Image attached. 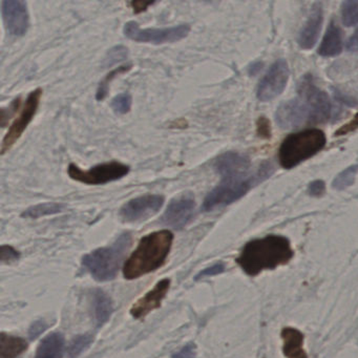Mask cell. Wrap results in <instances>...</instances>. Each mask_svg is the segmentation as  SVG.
Returning <instances> with one entry per match:
<instances>
[{
    "instance_id": "28",
    "label": "cell",
    "mask_w": 358,
    "mask_h": 358,
    "mask_svg": "<svg viewBox=\"0 0 358 358\" xmlns=\"http://www.w3.org/2000/svg\"><path fill=\"white\" fill-rule=\"evenodd\" d=\"M92 339H93V337L89 334L77 336L69 348V354H70L71 357H76L85 348L89 347L90 343H92Z\"/></svg>"
},
{
    "instance_id": "33",
    "label": "cell",
    "mask_w": 358,
    "mask_h": 358,
    "mask_svg": "<svg viewBox=\"0 0 358 358\" xmlns=\"http://www.w3.org/2000/svg\"><path fill=\"white\" fill-rule=\"evenodd\" d=\"M324 190H326L324 182L320 181V180L312 182L308 187V192L312 196H322L324 194Z\"/></svg>"
},
{
    "instance_id": "1",
    "label": "cell",
    "mask_w": 358,
    "mask_h": 358,
    "mask_svg": "<svg viewBox=\"0 0 358 358\" xmlns=\"http://www.w3.org/2000/svg\"><path fill=\"white\" fill-rule=\"evenodd\" d=\"M292 257L288 238L268 236L247 243L236 262L248 275L255 276L264 270L275 269L278 266L289 263Z\"/></svg>"
},
{
    "instance_id": "36",
    "label": "cell",
    "mask_w": 358,
    "mask_h": 358,
    "mask_svg": "<svg viewBox=\"0 0 358 358\" xmlns=\"http://www.w3.org/2000/svg\"><path fill=\"white\" fill-rule=\"evenodd\" d=\"M45 329H47V326H45L43 322H35L32 326V329L30 330L31 338H35V337L38 336Z\"/></svg>"
},
{
    "instance_id": "5",
    "label": "cell",
    "mask_w": 358,
    "mask_h": 358,
    "mask_svg": "<svg viewBox=\"0 0 358 358\" xmlns=\"http://www.w3.org/2000/svg\"><path fill=\"white\" fill-rule=\"evenodd\" d=\"M271 173V167L265 165L259 169L257 176L247 177V176H231L222 178V182L211 190L202 205L204 211H210L217 207L227 206L236 201L240 200L252 187L253 184L257 183V180L266 179Z\"/></svg>"
},
{
    "instance_id": "22",
    "label": "cell",
    "mask_w": 358,
    "mask_h": 358,
    "mask_svg": "<svg viewBox=\"0 0 358 358\" xmlns=\"http://www.w3.org/2000/svg\"><path fill=\"white\" fill-rule=\"evenodd\" d=\"M93 308L95 320L99 326L106 324L113 312L110 297L101 290H96L93 295Z\"/></svg>"
},
{
    "instance_id": "13",
    "label": "cell",
    "mask_w": 358,
    "mask_h": 358,
    "mask_svg": "<svg viewBox=\"0 0 358 358\" xmlns=\"http://www.w3.org/2000/svg\"><path fill=\"white\" fill-rule=\"evenodd\" d=\"M1 14L6 29L12 36H24L30 27L28 5L22 0H3Z\"/></svg>"
},
{
    "instance_id": "18",
    "label": "cell",
    "mask_w": 358,
    "mask_h": 358,
    "mask_svg": "<svg viewBox=\"0 0 358 358\" xmlns=\"http://www.w3.org/2000/svg\"><path fill=\"white\" fill-rule=\"evenodd\" d=\"M284 339V352L287 358H308L307 353L303 350V334L301 331L294 328H285L282 331Z\"/></svg>"
},
{
    "instance_id": "11",
    "label": "cell",
    "mask_w": 358,
    "mask_h": 358,
    "mask_svg": "<svg viewBox=\"0 0 358 358\" xmlns=\"http://www.w3.org/2000/svg\"><path fill=\"white\" fill-rule=\"evenodd\" d=\"M164 196L160 194H145L129 201L120 209L121 219L133 223L148 219L159 213L164 204Z\"/></svg>"
},
{
    "instance_id": "10",
    "label": "cell",
    "mask_w": 358,
    "mask_h": 358,
    "mask_svg": "<svg viewBox=\"0 0 358 358\" xmlns=\"http://www.w3.org/2000/svg\"><path fill=\"white\" fill-rule=\"evenodd\" d=\"M289 75L290 71L284 59L274 62L257 87V99L266 102L280 96L288 83Z\"/></svg>"
},
{
    "instance_id": "12",
    "label": "cell",
    "mask_w": 358,
    "mask_h": 358,
    "mask_svg": "<svg viewBox=\"0 0 358 358\" xmlns=\"http://www.w3.org/2000/svg\"><path fill=\"white\" fill-rule=\"evenodd\" d=\"M194 209L196 202L194 196L190 192H184L171 201L161 217V223L173 229H182L194 217Z\"/></svg>"
},
{
    "instance_id": "9",
    "label": "cell",
    "mask_w": 358,
    "mask_h": 358,
    "mask_svg": "<svg viewBox=\"0 0 358 358\" xmlns=\"http://www.w3.org/2000/svg\"><path fill=\"white\" fill-rule=\"evenodd\" d=\"M41 97H43V90L37 89L31 92L30 95L28 96L26 102H24V108H22L20 116L12 123L7 135L3 138V144H1V155H5L6 152H9L13 148L14 144L22 137L29 124L32 122L37 110H38Z\"/></svg>"
},
{
    "instance_id": "24",
    "label": "cell",
    "mask_w": 358,
    "mask_h": 358,
    "mask_svg": "<svg viewBox=\"0 0 358 358\" xmlns=\"http://www.w3.org/2000/svg\"><path fill=\"white\" fill-rule=\"evenodd\" d=\"M341 20L345 27L358 24V0H347L341 5Z\"/></svg>"
},
{
    "instance_id": "2",
    "label": "cell",
    "mask_w": 358,
    "mask_h": 358,
    "mask_svg": "<svg viewBox=\"0 0 358 358\" xmlns=\"http://www.w3.org/2000/svg\"><path fill=\"white\" fill-rule=\"evenodd\" d=\"M173 240V234L169 230L152 232L141 238L137 249L125 263L124 278L134 280L158 269L166 259Z\"/></svg>"
},
{
    "instance_id": "15",
    "label": "cell",
    "mask_w": 358,
    "mask_h": 358,
    "mask_svg": "<svg viewBox=\"0 0 358 358\" xmlns=\"http://www.w3.org/2000/svg\"><path fill=\"white\" fill-rule=\"evenodd\" d=\"M169 287H171V280L167 278L159 282L152 290L146 293L133 306L131 309V315L135 318H142L148 315L152 310L158 309L165 295L169 292Z\"/></svg>"
},
{
    "instance_id": "37",
    "label": "cell",
    "mask_w": 358,
    "mask_h": 358,
    "mask_svg": "<svg viewBox=\"0 0 358 358\" xmlns=\"http://www.w3.org/2000/svg\"><path fill=\"white\" fill-rule=\"evenodd\" d=\"M347 49L351 52L358 51V29L354 33L353 36L350 38L349 43L347 45Z\"/></svg>"
},
{
    "instance_id": "21",
    "label": "cell",
    "mask_w": 358,
    "mask_h": 358,
    "mask_svg": "<svg viewBox=\"0 0 358 358\" xmlns=\"http://www.w3.org/2000/svg\"><path fill=\"white\" fill-rule=\"evenodd\" d=\"M28 343L20 337L1 333L0 338V358H15L26 351Z\"/></svg>"
},
{
    "instance_id": "17",
    "label": "cell",
    "mask_w": 358,
    "mask_h": 358,
    "mask_svg": "<svg viewBox=\"0 0 358 358\" xmlns=\"http://www.w3.org/2000/svg\"><path fill=\"white\" fill-rule=\"evenodd\" d=\"M322 20L324 12L322 3H315L312 6L307 24L299 33V45L303 49L309 50L314 47L322 30Z\"/></svg>"
},
{
    "instance_id": "27",
    "label": "cell",
    "mask_w": 358,
    "mask_h": 358,
    "mask_svg": "<svg viewBox=\"0 0 358 358\" xmlns=\"http://www.w3.org/2000/svg\"><path fill=\"white\" fill-rule=\"evenodd\" d=\"M133 98L129 94L123 93L113 99L112 108L116 114L124 115L131 110Z\"/></svg>"
},
{
    "instance_id": "14",
    "label": "cell",
    "mask_w": 358,
    "mask_h": 358,
    "mask_svg": "<svg viewBox=\"0 0 358 358\" xmlns=\"http://www.w3.org/2000/svg\"><path fill=\"white\" fill-rule=\"evenodd\" d=\"M276 123L282 129H296L310 120V113L301 98L282 102L275 113Z\"/></svg>"
},
{
    "instance_id": "34",
    "label": "cell",
    "mask_w": 358,
    "mask_h": 358,
    "mask_svg": "<svg viewBox=\"0 0 358 358\" xmlns=\"http://www.w3.org/2000/svg\"><path fill=\"white\" fill-rule=\"evenodd\" d=\"M173 358H196V345L188 343L181 351L173 356Z\"/></svg>"
},
{
    "instance_id": "4",
    "label": "cell",
    "mask_w": 358,
    "mask_h": 358,
    "mask_svg": "<svg viewBox=\"0 0 358 358\" xmlns=\"http://www.w3.org/2000/svg\"><path fill=\"white\" fill-rule=\"evenodd\" d=\"M326 136L320 129H307L288 136L278 152L280 164L291 169L313 157L326 145Z\"/></svg>"
},
{
    "instance_id": "39",
    "label": "cell",
    "mask_w": 358,
    "mask_h": 358,
    "mask_svg": "<svg viewBox=\"0 0 358 358\" xmlns=\"http://www.w3.org/2000/svg\"><path fill=\"white\" fill-rule=\"evenodd\" d=\"M248 70H249V74H250V75L257 74V73L259 72V70H261V64H259V62H257V64H251V66H249Z\"/></svg>"
},
{
    "instance_id": "38",
    "label": "cell",
    "mask_w": 358,
    "mask_h": 358,
    "mask_svg": "<svg viewBox=\"0 0 358 358\" xmlns=\"http://www.w3.org/2000/svg\"><path fill=\"white\" fill-rule=\"evenodd\" d=\"M152 5V3H143V1H133L131 3V7H133L134 11L136 13H140V12L144 11L148 9V6Z\"/></svg>"
},
{
    "instance_id": "7",
    "label": "cell",
    "mask_w": 358,
    "mask_h": 358,
    "mask_svg": "<svg viewBox=\"0 0 358 358\" xmlns=\"http://www.w3.org/2000/svg\"><path fill=\"white\" fill-rule=\"evenodd\" d=\"M189 32L190 27L188 24L165 29H140L137 22H129L124 27V35L127 38L136 43L152 45L177 43L187 37Z\"/></svg>"
},
{
    "instance_id": "35",
    "label": "cell",
    "mask_w": 358,
    "mask_h": 358,
    "mask_svg": "<svg viewBox=\"0 0 358 358\" xmlns=\"http://www.w3.org/2000/svg\"><path fill=\"white\" fill-rule=\"evenodd\" d=\"M225 267H224V264L219 263L215 264V265L211 266V267L207 268V269L203 270L199 273V275L196 276V280L199 278H204V276H211L215 275V274L222 273L224 271Z\"/></svg>"
},
{
    "instance_id": "20",
    "label": "cell",
    "mask_w": 358,
    "mask_h": 358,
    "mask_svg": "<svg viewBox=\"0 0 358 358\" xmlns=\"http://www.w3.org/2000/svg\"><path fill=\"white\" fill-rule=\"evenodd\" d=\"M64 350V336L60 333H52L41 341L35 358H62Z\"/></svg>"
},
{
    "instance_id": "29",
    "label": "cell",
    "mask_w": 358,
    "mask_h": 358,
    "mask_svg": "<svg viewBox=\"0 0 358 358\" xmlns=\"http://www.w3.org/2000/svg\"><path fill=\"white\" fill-rule=\"evenodd\" d=\"M127 58V48L119 45L115 47L114 49L110 50L108 53V56L104 60V66H112L116 64L117 62H122V60Z\"/></svg>"
},
{
    "instance_id": "19",
    "label": "cell",
    "mask_w": 358,
    "mask_h": 358,
    "mask_svg": "<svg viewBox=\"0 0 358 358\" xmlns=\"http://www.w3.org/2000/svg\"><path fill=\"white\" fill-rule=\"evenodd\" d=\"M343 51V35L341 29L337 27L335 22H331L328 27L322 45L318 49V54L324 57H333L339 55Z\"/></svg>"
},
{
    "instance_id": "23",
    "label": "cell",
    "mask_w": 358,
    "mask_h": 358,
    "mask_svg": "<svg viewBox=\"0 0 358 358\" xmlns=\"http://www.w3.org/2000/svg\"><path fill=\"white\" fill-rule=\"evenodd\" d=\"M64 204L62 203H43V204L35 205L22 213V217L28 219H38L45 215H56L62 213L64 209Z\"/></svg>"
},
{
    "instance_id": "30",
    "label": "cell",
    "mask_w": 358,
    "mask_h": 358,
    "mask_svg": "<svg viewBox=\"0 0 358 358\" xmlns=\"http://www.w3.org/2000/svg\"><path fill=\"white\" fill-rule=\"evenodd\" d=\"M20 252L13 247L3 245L0 249V259L3 263H11V262L16 261L20 259Z\"/></svg>"
},
{
    "instance_id": "3",
    "label": "cell",
    "mask_w": 358,
    "mask_h": 358,
    "mask_svg": "<svg viewBox=\"0 0 358 358\" xmlns=\"http://www.w3.org/2000/svg\"><path fill=\"white\" fill-rule=\"evenodd\" d=\"M131 244V234L125 232L110 246L97 249L85 255L83 259V267L100 282L113 280L117 275Z\"/></svg>"
},
{
    "instance_id": "26",
    "label": "cell",
    "mask_w": 358,
    "mask_h": 358,
    "mask_svg": "<svg viewBox=\"0 0 358 358\" xmlns=\"http://www.w3.org/2000/svg\"><path fill=\"white\" fill-rule=\"evenodd\" d=\"M131 69V64L127 66H120V68L116 69V70L112 71L100 83L99 87L97 90V94H96V98L99 101L103 100L106 97L108 93V87H110V83L116 78L119 75L124 74V73L129 72Z\"/></svg>"
},
{
    "instance_id": "16",
    "label": "cell",
    "mask_w": 358,
    "mask_h": 358,
    "mask_svg": "<svg viewBox=\"0 0 358 358\" xmlns=\"http://www.w3.org/2000/svg\"><path fill=\"white\" fill-rule=\"evenodd\" d=\"M213 167L222 178L247 176V171L250 167V161L248 157L240 152H228L215 159Z\"/></svg>"
},
{
    "instance_id": "25",
    "label": "cell",
    "mask_w": 358,
    "mask_h": 358,
    "mask_svg": "<svg viewBox=\"0 0 358 358\" xmlns=\"http://www.w3.org/2000/svg\"><path fill=\"white\" fill-rule=\"evenodd\" d=\"M358 173V165H352L348 167L345 171H341L334 181H333L332 186L336 190H343L345 188L351 186L355 181L356 175Z\"/></svg>"
},
{
    "instance_id": "8",
    "label": "cell",
    "mask_w": 358,
    "mask_h": 358,
    "mask_svg": "<svg viewBox=\"0 0 358 358\" xmlns=\"http://www.w3.org/2000/svg\"><path fill=\"white\" fill-rule=\"evenodd\" d=\"M299 98L303 99L310 113V121L324 122L330 117L331 102L328 95L314 85L310 75L303 77L299 85Z\"/></svg>"
},
{
    "instance_id": "32",
    "label": "cell",
    "mask_w": 358,
    "mask_h": 358,
    "mask_svg": "<svg viewBox=\"0 0 358 358\" xmlns=\"http://www.w3.org/2000/svg\"><path fill=\"white\" fill-rule=\"evenodd\" d=\"M358 129V113L355 115V116L352 118L351 121L345 123V125L341 127L338 131L335 133V136H345L347 134L352 133V131H356Z\"/></svg>"
},
{
    "instance_id": "6",
    "label": "cell",
    "mask_w": 358,
    "mask_h": 358,
    "mask_svg": "<svg viewBox=\"0 0 358 358\" xmlns=\"http://www.w3.org/2000/svg\"><path fill=\"white\" fill-rule=\"evenodd\" d=\"M129 165L117 162V161L96 165L87 171H83L73 163L68 169L71 179L87 185H103L110 182L118 181L129 175Z\"/></svg>"
},
{
    "instance_id": "31",
    "label": "cell",
    "mask_w": 358,
    "mask_h": 358,
    "mask_svg": "<svg viewBox=\"0 0 358 358\" xmlns=\"http://www.w3.org/2000/svg\"><path fill=\"white\" fill-rule=\"evenodd\" d=\"M257 135L264 139H269L271 137V125L266 117H261L257 122Z\"/></svg>"
}]
</instances>
